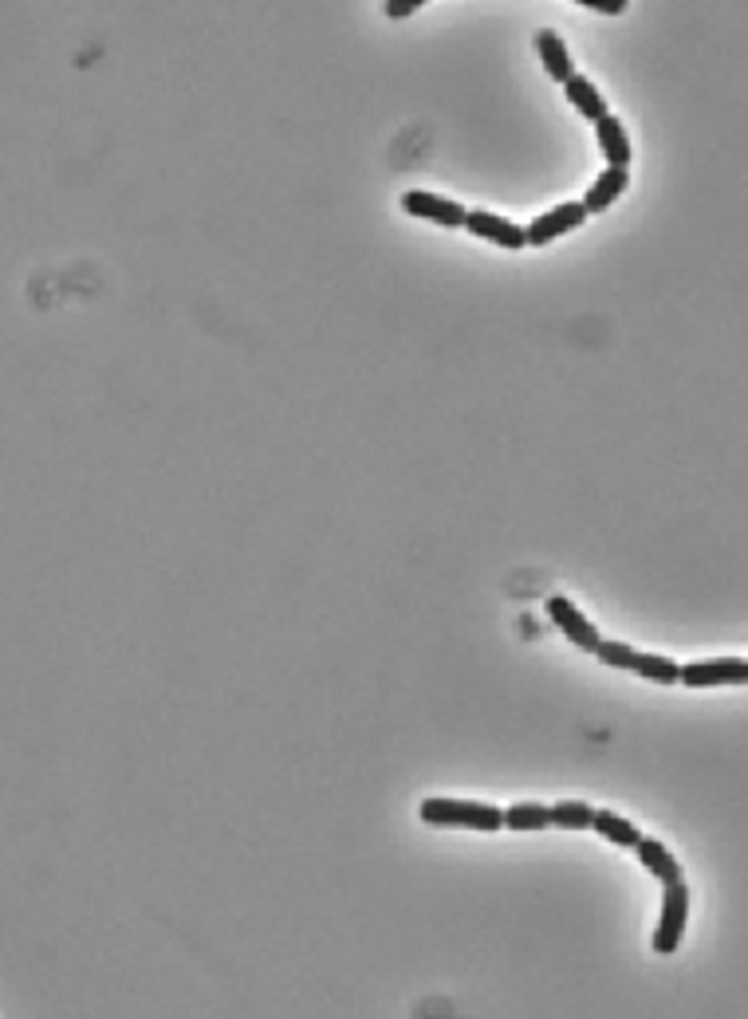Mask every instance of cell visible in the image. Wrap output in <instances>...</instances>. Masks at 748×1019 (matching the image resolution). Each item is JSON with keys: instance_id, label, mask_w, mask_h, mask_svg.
I'll return each mask as SVG.
<instances>
[{"instance_id": "3957f363", "label": "cell", "mask_w": 748, "mask_h": 1019, "mask_svg": "<svg viewBox=\"0 0 748 1019\" xmlns=\"http://www.w3.org/2000/svg\"><path fill=\"white\" fill-rule=\"evenodd\" d=\"M686 922H689V890L686 882H669L666 893H662V917L654 925V952L658 957H669L678 952L681 937H686Z\"/></svg>"}, {"instance_id": "ac0fdd59", "label": "cell", "mask_w": 748, "mask_h": 1019, "mask_svg": "<svg viewBox=\"0 0 748 1019\" xmlns=\"http://www.w3.org/2000/svg\"><path fill=\"white\" fill-rule=\"evenodd\" d=\"M418 9H422V0H390V4H386V16L402 20V16H413Z\"/></svg>"}, {"instance_id": "277c9868", "label": "cell", "mask_w": 748, "mask_h": 1019, "mask_svg": "<svg viewBox=\"0 0 748 1019\" xmlns=\"http://www.w3.org/2000/svg\"><path fill=\"white\" fill-rule=\"evenodd\" d=\"M548 618L560 626V634L568 637L571 646H580V649H587V654H599V646H603V634L595 630V622H591L587 614H583L571 598H563V595H551L548 602Z\"/></svg>"}, {"instance_id": "9a60e30c", "label": "cell", "mask_w": 748, "mask_h": 1019, "mask_svg": "<svg viewBox=\"0 0 748 1019\" xmlns=\"http://www.w3.org/2000/svg\"><path fill=\"white\" fill-rule=\"evenodd\" d=\"M504 827L509 831H548L551 827V807L544 804H516L504 811Z\"/></svg>"}, {"instance_id": "7a4b0ae2", "label": "cell", "mask_w": 748, "mask_h": 1019, "mask_svg": "<svg viewBox=\"0 0 748 1019\" xmlns=\"http://www.w3.org/2000/svg\"><path fill=\"white\" fill-rule=\"evenodd\" d=\"M603 661V666L610 669H630V674L646 677V681H654V686H678L681 681V666L674 661V657H662V654H642V649L627 646V642H619V637H603L599 654H595Z\"/></svg>"}, {"instance_id": "52a82bcc", "label": "cell", "mask_w": 748, "mask_h": 1019, "mask_svg": "<svg viewBox=\"0 0 748 1019\" xmlns=\"http://www.w3.org/2000/svg\"><path fill=\"white\" fill-rule=\"evenodd\" d=\"M583 221H587L583 201H563V206H556V209H548V213L536 216L524 233H528L531 248H544V245H551V241H560L563 233H571V229H580Z\"/></svg>"}, {"instance_id": "2e32d148", "label": "cell", "mask_w": 748, "mask_h": 1019, "mask_svg": "<svg viewBox=\"0 0 748 1019\" xmlns=\"http://www.w3.org/2000/svg\"><path fill=\"white\" fill-rule=\"evenodd\" d=\"M591 823H595V811H591V804L568 799V804L551 807V827H563V831H591Z\"/></svg>"}, {"instance_id": "e0dca14e", "label": "cell", "mask_w": 748, "mask_h": 1019, "mask_svg": "<svg viewBox=\"0 0 748 1019\" xmlns=\"http://www.w3.org/2000/svg\"><path fill=\"white\" fill-rule=\"evenodd\" d=\"M583 9L603 12V16H619V12H627L630 4H627V0H583Z\"/></svg>"}, {"instance_id": "30bf717a", "label": "cell", "mask_w": 748, "mask_h": 1019, "mask_svg": "<svg viewBox=\"0 0 748 1019\" xmlns=\"http://www.w3.org/2000/svg\"><path fill=\"white\" fill-rule=\"evenodd\" d=\"M536 51H540L544 71H548L556 83H571V79L580 75V71H575V59H571V51H568V44L560 39V32H551V28L536 32Z\"/></svg>"}, {"instance_id": "6da1fadb", "label": "cell", "mask_w": 748, "mask_h": 1019, "mask_svg": "<svg viewBox=\"0 0 748 1019\" xmlns=\"http://www.w3.org/2000/svg\"><path fill=\"white\" fill-rule=\"evenodd\" d=\"M425 827H469V831H501L504 811L489 804H469V799H445V795H433L418 807Z\"/></svg>"}, {"instance_id": "8992f818", "label": "cell", "mask_w": 748, "mask_h": 1019, "mask_svg": "<svg viewBox=\"0 0 748 1019\" xmlns=\"http://www.w3.org/2000/svg\"><path fill=\"white\" fill-rule=\"evenodd\" d=\"M402 209L410 216H422V221H433V225H442V229H465V221H469V209L457 206L453 197L425 194V189L402 194Z\"/></svg>"}, {"instance_id": "ba28073f", "label": "cell", "mask_w": 748, "mask_h": 1019, "mask_svg": "<svg viewBox=\"0 0 748 1019\" xmlns=\"http://www.w3.org/2000/svg\"><path fill=\"white\" fill-rule=\"evenodd\" d=\"M465 229H469L472 236L489 241V245H496V248H524L528 245V233H524L521 225H512L509 216H496V213H489V209H472L469 221H465Z\"/></svg>"}, {"instance_id": "5bb4252c", "label": "cell", "mask_w": 748, "mask_h": 1019, "mask_svg": "<svg viewBox=\"0 0 748 1019\" xmlns=\"http://www.w3.org/2000/svg\"><path fill=\"white\" fill-rule=\"evenodd\" d=\"M591 831H599L607 843H615V846H634L642 843V831L630 819H622V815H615V811H595V823H591Z\"/></svg>"}, {"instance_id": "4fadbf2b", "label": "cell", "mask_w": 748, "mask_h": 1019, "mask_svg": "<svg viewBox=\"0 0 748 1019\" xmlns=\"http://www.w3.org/2000/svg\"><path fill=\"white\" fill-rule=\"evenodd\" d=\"M634 851H639V863L646 866V870L654 874V878H658L662 886L678 882V878H681L678 858H674V854H669L666 846L658 843V839H642V843L634 846Z\"/></svg>"}, {"instance_id": "5b68a950", "label": "cell", "mask_w": 748, "mask_h": 1019, "mask_svg": "<svg viewBox=\"0 0 748 1019\" xmlns=\"http://www.w3.org/2000/svg\"><path fill=\"white\" fill-rule=\"evenodd\" d=\"M681 686H686V689L748 686V661H740V657H713V661H693V666H681Z\"/></svg>"}, {"instance_id": "8fae6325", "label": "cell", "mask_w": 748, "mask_h": 1019, "mask_svg": "<svg viewBox=\"0 0 748 1019\" xmlns=\"http://www.w3.org/2000/svg\"><path fill=\"white\" fill-rule=\"evenodd\" d=\"M595 142H599L603 157H607V166H630V157H634V150H630V138L627 130H622V122L615 115L599 118L595 122Z\"/></svg>"}, {"instance_id": "9c48e42d", "label": "cell", "mask_w": 748, "mask_h": 1019, "mask_svg": "<svg viewBox=\"0 0 748 1019\" xmlns=\"http://www.w3.org/2000/svg\"><path fill=\"white\" fill-rule=\"evenodd\" d=\"M627 186H630V169H622V166H607V169H603V174L591 181L587 194H583V209H587V216L591 213H607V209L615 206L622 194H627Z\"/></svg>"}, {"instance_id": "7c38bea8", "label": "cell", "mask_w": 748, "mask_h": 1019, "mask_svg": "<svg viewBox=\"0 0 748 1019\" xmlns=\"http://www.w3.org/2000/svg\"><path fill=\"white\" fill-rule=\"evenodd\" d=\"M563 95H568V103L575 110H580L583 118H591V122H599V118H607V98H603V91L591 83L587 75H575L571 83H563Z\"/></svg>"}]
</instances>
